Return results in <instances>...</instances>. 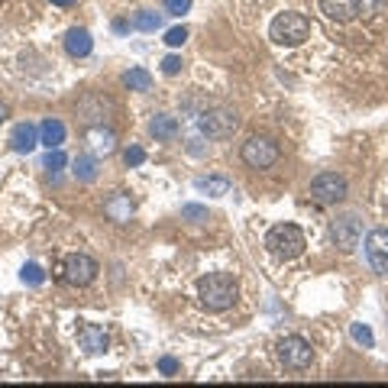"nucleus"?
Here are the masks:
<instances>
[{
  "label": "nucleus",
  "mask_w": 388,
  "mask_h": 388,
  "mask_svg": "<svg viewBox=\"0 0 388 388\" xmlns=\"http://www.w3.org/2000/svg\"><path fill=\"white\" fill-rule=\"evenodd\" d=\"M237 295H240V285H237V278L227 272H210L197 282L201 304H204L207 311H214V314L233 308V304H237Z\"/></svg>",
  "instance_id": "obj_1"
},
{
  "label": "nucleus",
  "mask_w": 388,
  "mask_h": 388,
  "mask_svg": "<svg viewBox=\"0 0 388 388\" xmlns=\"http://www.w3.org/2000/svg\"><path fill=\"white\" fill-rule=\"evenodd\" d=\"M311 36V23L304 13H278L269 26V39H272L275 46H301V43H308Z\"/></svg>",
  "instance_id": "obj_2"
},
{
  "label": "nucleus",
  "mask_w": 388,
  "mask_h": 388,
  "mask_svg": "<svg viewBox=\"0 0 388 388\" xmlns=\"http://www.w3.org/2000/svg\"><path fill=\"white\" fill-rule=\"evenodd\" d=\"M304 246H308V240H304L301 227H295V223H275L265 233V250L278 256V259H298L304 252Z\"/></svg>",
  "instance_id": "obj_3"
},
{
  "label": "nucleus",
  "mask_w": 388,
  "mask_h": 388,
  "mask_svg": "<svg viewBox=\"0 0 388 388\" xmlns=\"http://www.w3.org/2000/svg\"><path fill=\"white\" fill-rule=\"evenodd\" d=\"M197 126H201V133L207 139H227L240 130V117L230 107H210V110L197 117Z\"/></svg>",
  "instance_id": "obj_4"
},
{
  "label": "nucleus",
  "mask_w": 388,
  "mask_h": 388,
  "mask_svg": "<svg viewBox=\"0 0 388 388\" xmlns=\"http://www.w3.org/2000/svg\"><path fill=\"white\" fill-rule=\"evenodd\" d=\"M240 156H243V162H246L250 169L265 171V169H272L275 162H278V143L269 139V136H250L246 143H243Z\"/></svg>",
  "instance_id": "obj_5"
},
{
  "label": "nucleus",
  "mask_w": 388,
  "mask_h": 388,
  "mask_svg": "<svg viewBox=\"0 0 388 388\" xmlns=\"http://www.w3.org/2000/svg\"><path fill=\"white\" fill-rule=\"evenodd\" d=\"M275 359L278 365H285V369H308L311 359H314V350H311V343L304 337H285V340L275 343Z\"/></svg>",
  "instance_id": "obj_6"
},
{
  "label": "nucleus",
  "mask_w": 388,
  "mask_h": 388,
  "mask_svg": "<svg viewBox=\"0 0 388 388\" xmlns=\"http://www.w3.org/2000/svg\"><path fill=\"white\" fill-rule=\"evenodd\" d=\"M346 191H350L346 178L337 175V171H320L317 178L311 182V197L320 207H333V204H340V201H346Z\"/></svg>",
  "instance_id": "obj_7"
},
{
  "label": "nucleus",
  "mask_w": 388,
  "mask_h": 388,
  "mask_svg": "<svg viewBox=\"0 0 388 388\" xmlns=\"http://www.w3.org/2000/svg\"><path fill=\"white\" fill-rule=\"evenodd\" d=\"M97 272H101L97 259L84 256V252H71L69 259H65V265H62V278H65L69 285H75V288L91 285L94 278H97Z\"/></svg>",
  "instance_id": "obj_8"
},
{
  "label": "nucleus",
  "mask_w": 388,
  "mask_h": 388,
  "mask_svg": "<svg viewBox=\"0 0 388 388\" xmlns=\"http://www.w3.org/2000/svg\"><path fill=\"white\" fill-rule=\"evenodd\" d=\"M330 240H333L337 250L353 252L356 246H359V240H363V220L356 217V214H343V217H337L330 223Z\"/></svg>",
  "instance_id": "obj_9"
},
{
  "label": "nucleus",
  "mask_w": 388,
  "mask_h": 388,
  "mask_svg": "<svg viewBox=\"0 0 388 388\" xmlns=\"http://www.w3.org/2000/svg\"><path fill=\"white\" fill-rule=\"evenodd\" d=\"M365 259L376 275H388V227H376L365 237Z\"/></svg>",
  "instance_id": "obj_10"
},
{
  "label": "nucleus",
  "mask_w": 388,
  "mask_h": 388,
  "mask_svg": "<svg viewBox=\"0 0 388 388\" xmlns=\"http://www.w3.org/2000/svg\"><path fill=\"white\" fill-rule=\"evenodd\" d=\"M107 114H114V101H107L104 94H84L78 104V117L81 123L88 126H104Z\"/></svg>",
  "instance_id": "obj_11"
},
{
  "label": "nucleus",
  "mask_w": 388,
  "mask_h": 388,
  "mask_svg": "<svg viewBox=\"0 0 388 388\" xmlns=\"http://www.w3.org/2000/svg\"><path fill=\"white\" fill-rule=\"evenodd\" d=\"M359 7H363V0H320L324 16L333 20V23H350V20H356Z\"/></svg>",
  "instance_id": "obj_12"
},
{
  "label": "nucleus",
  "mask_w": 388,
  "mask_h": 388,
  "mask_svg": "<svg viewBox=\"0 0 388 388\" xmlns=\"http://www.w3.org/2000/svg\"><path fill=\"white\" fill-rule=\"evenodd\" d=\"M78 346L84 353H104V350L110 346V337H107V330L97 327V324H84L78 330Z\"/></svg>",
  "instance_id": "obj_13"
},
{
  "label": "nucleus",
  "mask_w": 388,
  "mask_h": 388,
  "mask_svg": "<svg viewBox=\"0 0 388 388\" xmlns=\"http://www.w3.org/2000/svg\"><path fill=\"white\" fill-rule=\"evenodd\" d=\"M39 146V130L33 123H16L10 133V149L13 152H33Z\"/></svg>",
  "instance_id": "obj_14"
},
{
  "label": "nucleus",
  "mask_w": 388,
  "mask_h": 388,
  "mask_svg": "<svg viewBox=\"0 0 388 388\" xmlns=\"http://www.w3.org/2000/svg\"><path fill=\"white\" fill-rule=\"evenodd\" d=\"M104 214L114 220V223H126V220L133 217V201H130V194L117 191L107 197V204H104Z\"/></svg>",
  "instance_id": "obj_15"
},
{
  "label": "nucleus",
  "mask_w": 388,
  "mask_h": 388,
  "mask_svg": "<svg viewBox=\"0 0 388 388\" xmlns=\"http://www.w3.org/2000/svg\"><path fill=\"white\" fill-rule=\"evenodd\" d=\"M91 49H94V39L88 29H78V26H75V29L65 33V52H69V56L84 58V56H91Z\"/></svg>",
  "instance_id": "obj_16"
},
{
  "label": "nucleus",
  "mask_w": 388,
  "mask_h": 388,
  "mask_svg": "<svg viewBox=\"0 0 388 388\" xmlns=\"http://www.w3.org/2000/svg\"><path fill=\"white\" fill-rule=\"evenodd\" d=\"M39 143L49 149H58L65 143V123L56 120V117H46V120L39 123Z\"/></svg>",
  "instance_id": "obj_17"
},
{
  "label": "nucleus",
  "mask_w": 388,
  "mask_h": 388,
  "mask_svg": "<svg viewBox=\"0 0 388 388\" xmlns=\"http://www.w3.org/2000/svg\"><path fill=\"white\" fill-rule=\"evenodd\" d=\"M71 175H75L81 184L97 182V159H94V156H75V159H71Z\"/></svg>",
  "instance_id": "obj_18"
},
{
  "label": "nucleus",
  "mask_w": 388,
  "mask_h": 388,
  "mask_svg": "<svg viewBox=\"0 0 388 388\" xmlns=\"http://www.w3.org/2000/svg\"><path fill=\"white\" fill-rule=\"evenodd\" d=\"M149 133L156 139H175L178 136V120L171 114H156L149 120Z\"/></svg>",
  "instance_id": "obj_19"
},
{
  "label": "nucleus",
  "mask_w": 388,
  "mask_h": 388,
  "mask_svg": "<svg viewBox=\"0 0 388 388\" xmlns=\"http://www.w3.org/2000/svg\"><path fill=\"white\" fill-rule=\"evenodd\" d=\"M88 139H91L94 152H104V156H110V152L117 149L114 133H110V130H104V126H88Z\"/></svg>",
  "instance_id": "obj_20"
},
{
  "label": "nucleus",
  "mask_w": 388,
  "mask_h": 388,
  "mask_svg": "<svg viewBox=\"0 0 388 388\" xmlns=\"http://www.w3.org/2000/svg\"><path fill=\"white\" fill-rule=\"evenodd\" d=\"M123 84L130 91H149L152 88V75L146 69H130V71H123Z\"/></svg>",
  "instance_id": "obj_21"
},
{
  "label": "nucleus",
  "mask_w": 388,
  "mask_h": 388,
  "mask_svg": "<svg viewBox=\"0 0 388 388\" xmlns=\"http://www.w3.org/2000/svg\"><path fill=\"white\" fill-rule=\"evenodd\" d=\"M133 29H139V33H156V29H162V13H149V10H139L136 16H133Z\"/></svg>",
  "instance_id": "obj_22"
},
{
  "label": "nucleus",
  "mask_w": 388,
  "mask_h": 388,
  "mask_svg": "<svg viewBox=\"0 0 388 388\" xmlns=\"http://www.w3.org/2000/svg\"><path fill=\"white\" fill-rule=\"evenodd\" d=\"M194 188H197V191H207L210 197H223V194H230V182H227V178H197Z\"/></svg>",
  "instance_id": "obj_23"
},
{
  "label": "nucleus",
  "mask_w": 388,
  "mask_h": 388,
  "mask_svg": "<svg viewBox=\"0 0 388 388\" xmlns=\"http://www.w3.org/2000/svg\"><path fill=\"white\" fill-rule=\"evenodd\" d=\"M20 278H23L26 285L39 288V285H43V282H46V272H43V265H36V263H26V265H23V272H20Z\"/></svg>",
  "instance_id": "obj_24"
},
{
  "label": "nucleus",
  "mask_w": 388,
  "mask_h": 388,
  "mask_svg": "<svg viewBox=\"0 0 388 388\" xmlns=\"http://www.w3.org/2000/svg\"><path fill=\"white\" fill-rule=\"evenodd\" d=\"M350 333H353V340L359 343V346H365V350H372V346H376V337H372V330H369L365 324H353Z\"/></svg>",
  "instance_id": "obj_25"
},
{
  "label": "nucleus",
  "mask_w": 388,
  "mask_h": 388,
  "mask_svg": "<svg viewBox=\"0 0 388 388\" xmlns=\"http://www.w3.org/2000/svg\"><path fill=\"white\" fill-rule=\"evenodd\" d=\"M43 165H46V169L56 175V171H62L65 165H69V156H65V152H58V149H49V156H46V162H43Z\"/></svg>",
  "instance_id": "obj_26"
},
{
  "label": "nucleus",
  "mask_w": 388,
  "mask_h": 388,
  "mask_svg": "<svg viewBox=\"0 0 388 388\" xmlns=\"http://www.w3.org/2000/svg\"><path fill=\"white\" fill-rule=\"evenodd\" d=\"M182 217L188 220V223H204V220H207V207H201V204H184V207H182Z\"/></svg>",
  "instance_id": "obj_27"
},
{
  "label": "nucleus",
  "mask_w": 388,
  "mask_h": 388,
  "mask_svg": "<svg viewBox=\"0 0 388 388\" xmlns=\"http://www.w3.org/2000/svg\"><path fill=\"white\" fill-rule=\"evenodd\" d=\"M123 162H126V169H136V165H143V162H146V149H143V146H130L123 152Z\"/></svg>",
  "instance_id": "obj_28"
},
{
  "label": "nucleus",
  "mask_w": 388,
  "mask_h": 388,
  "mask_svg": "<svg viewBox=\"0 0 388 388\" xmlns=\"http://www.w3.org/2000/svg\"><path fill=\"white\" fill-rule=\"evenodd\" d=\"M184 39H188V29H184V26H175V29H169V33H165V43H169L171 49L184 46Z\"/></svg>",
  "instance_id": "obj_29"
},
{
  "label": "nucleus",
  "mask_w": 388,
  "mask_h": 388,
  "mask_svg": "<svg viewBox=\"0 0 388 388\" xmlns=\"http://www.w3.org/2000/svg\"><path fill=\"white\" fill-rule=\"evenodd\" d=\"M182 56H165L162 58V71H165V75H178V71H182Z\"/></svg>",
  "instance_id": "obj_30"
},
{
  "label": "nucleus",
  "mask_w": 388,
  "mask_h": 388,
  "mask_svg": "<svg viewBox=\"0 0 388 388\" xmlns=\"http://www.w3.org/2000/svg\"><path fill=\"white\" fill-rule=\"evenodd\" d=\"M165 10H169L171 16H182V13L191 10V0H165Z\"/></svg>",
  "instance_id": "obj_31"
},
{
  "label": "nucleus",
  "mask_w": 388,
  "mask_h": 388,
  "mask_svg": "<svg viewBox=\"0 0 388 388\" xmlns=\"http://www.w3.org/2000/svg\"><path fill=\"white\" fill-rule=\"evenodd\" d=\"M159 372H162V376H175V372H178V359L162 356V359H159Z\"/></svg>",
  "instance_id": "obj_32"
},
{
  "label": "nucleus",
  "mask_w": 388,
  "mask_h": 388,
  "mask_svg": "<svg viewBox=\"0 0 388 388\" xmlns=\"http://www.w3.org/2000/svg\"><path fill=\"white\" fill-rule=\"evenodd\" d=\"M52 3H56V7H71L75 0H52Z\"/></svg>",
  "instance_id": "obj_33"
},
{
  "label": "nucleus",
  "mask_w": 388,
  "mask_h": 388,
  "mask_svg": "<svg viewBox=\"0 0 388 388\" xmlns=\"http://www.w3.org/2000/svg\"><path fill=\"white\" fill-rule=\"evenodd\" d=\"M3 117H7V107H3V104H0V120H3Z\"/></svg>",
  "instance_id": "obj_34"
}]
</instances>
